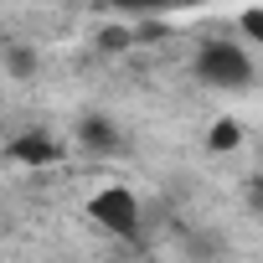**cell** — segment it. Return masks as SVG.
Masks as SVG:
<instances>
[{"mask_svg": "<svg viewBox=\"0 0 263 263\" xmlns=\"http://www.w3.org/2000/svg\"><path fill=\"white\" fill-rule=\"evenodd\" d=\"M196 78H201L206 88L242 93V88H253L258 67H253V57H248L242 42H206V47L196 52Z\"/></svg>", "mask_w": 263, "mask_h": 263, "instance_id": "cell-1", "label": "cell"}, {"mask_svg": "<svg viewBox=\"0 0 263 263\" xmlns=\"http://www.w3.org/2000/svg\"><path fill=\"white\" fill-rule=\"evenodd\" d=\"M88 217L103 227V232H119V237H135L140 232V201L129 186H103L88 196Z\"/></svg>", "mask_w": 263, "mask_h": 263, "instance_id": "cell-2", "label": "cell"}, {"mask_svg": "<svg viewBox=\"0 0 263 263\" xmlns=\"http://www.w3.org/2000/svg\"><path fill=\"white\" fill-rule=\"evenodd\" d=\"M78 145H83L88 155H114V150H119V124L103 119V114H88V119L78 124Z\"/></svg>", "mask_w": 263, "mask_h": 263, "instance_id": "cell-3", "label": "cell"}, {"mask_svg": "<svg viewBox=\"0 0 263 263\" xmlns=\"http://www.w3.org/2000/svg\"><path fill=\"white\" fill-rule=\"evenodd\" d=\"M16 160H57V145H52L47 135H26V140L16 145Z\"/></svg>", "mask_w": 263, "mask_h": 263, "instance_id": "cell-4", "label": "cell"}, {"mask_svg": "<svg viewBox=\"0 0 263 263\" xmlns=\"http://www.w3.org/2000/svg\"><path fill=\"white\" fill-rule=\"evenodd\" d=\"M237 140H242V124L237 119H217L212 124V150H237Z\"/></svg>", "mask_w": 263, "mask_h": 263, "instance_id": "cell-5", "label": "cell"}, {"mask_svg": "<svg viewBox=\"0 0 263 263\" xmlns=\"http://www.w3.org/2000/svg\"><path fill=\"white\" fill-rule=\"evenodd\" d=\"M242 36L263 52V6H253V11H242Z\"/></svg>", "mask_w": 263, "mask_h": 263, "instance_id": "cell-6", "label": "cell"}, {"mask_svg": "<svg viewBox=\"0 0 263 263\" xmlns=\"http://www.w3.org/2000/svg\"><path fill=\"white\" fill-rule=\"evenodd\" d=\"M114 11H129V16H150V11H165L171 0H108Z\"/></svg>", "mask_w": 263, "mask_h": 263, "instance_id": "cell-7", "label": "cell"}]
</instances>
